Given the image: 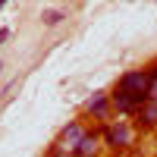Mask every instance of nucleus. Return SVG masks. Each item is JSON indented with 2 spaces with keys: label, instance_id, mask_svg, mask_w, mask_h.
Returning a JSON list of instances; mask_svg holds the SVG:
<instances>
[{
  "label": "nucleus",
  "instance_id": "f257e3e1",
  "mask_svg": "<svg viewBox=\"0 0 157 157\" xmlns=\"http://www.w3.org/2000/svg\"><path fill=\"white\" fill-rule=\"evenodd\" d=\"M145 101H148V69L123 72L116 88H113V94H110V107L123 116H132Z\"/></svg>",
  "mask_w": 157,
  "mask_h": 157
},
{
  "label": "nucleus",
  "instance_id": "f03ea898",
  "mask_svg": "<svg viewBox=\"0 0 157 157\" xmlns=\"http://www.w3.org/2000/svg\"><path fill=\"white\" fill-rule=\"evenodd\" d=\"M132 141H135V126H129L123 120L104 123V129H101V145H107L110 151H126V148H132Z\"/></svg>",
  "mask_w": 157,
  "mask_h": 157
},
{
  "label": "nucleus",
  "instance_id": "7ed1b4c3",
  "mask_svg": "<svg viewBox=\"0 0 157 157\" xmlns=\"http://www.w3.org/2000/svg\"><path fill=\"white\" fill-rule=\"evenodd\" d=\"M85 132V123L82 120H72V123H66V129L60 132V138L54 141V148H50V157H63V154H72V148H75V141H78V135Z\"/></svg>",
  "mask_w": 157,
  "mask_h": 157
},
{
  "label": "nucleus",
  "instance_id": "20e7f679",
  "mask_svg": "<svg viewBox=\"0 0 157 157\" xmlns=\"http://www.w3.org/2000/svg\"><path fill=\"white\" fill-rule=\"evenodd\" d=\"M98 154H101V132L85 126V132L78 135L75 148H72V157H98Z\"/></svg>",
  "mask_w": 157,
  "mask_h": 157
},
{
  "label": "nucleus",
  "instance_id": "39448f33",
  "mask_svg": "<svg viewBox=\"0 0 157 157\" xmlns=\"http://www.w3.org/2000/svg\"><path fill=\"white\" fill-rule=\"evenodd\" d=\"M110 94H107V91H94V94H91L88 101H85V113L91 116V120H107V116H110Z\"/></svg>",
  "mask_w": 157,
  "mask_h": 157
},
{
  "label": "nucleus",
  "instance_id": "423d86ee",
  "mask_svg": "<svg viewBox=\"0 0 157 157\" xmlns=\"http://www.w3.org/2000/svg\"><path fill=\"white\" fill-rule=\"evenodd\" d=\"M132 116H135V126L145 129V132H148V129H157V104L154 101H145Z\"/></svg>",
  "mask_w": 157,
  "mask_h": 157
},
{
  "label": "nucleus",
  "instance_id": "0eeeda50",
  "mask_svg": "<svg viewBox=\"0 0 157 157\" xmlns=\"http://www.w3.org/2000/svg\"><path fill=\"white\" fill-rule=\"evenodd\" d=\"M63 19H66V13H63V10H44V13H41V22L47 25V29H54V25H60Z\"/></svg>",
  "mask_w": 157,
  "mask_h": 157
},
{
  "label": "nucleus",
  "instance_id": "6e6552de",
  "mask_svg": "<svg viewBox=\"0 0 157 157\" xmlns=\"http://www.w3.org/2000/svg\"><path fill=\"white\" fill-rule=\"evenodd\" d=\"M148 101L157 104V63L148 66Z\"/></svg>",
  "mask_w": 157,
  "mask_h": 157
},
{
  "label": "nucleus",
  "instance_id": "1a4fd4ad",
  "mask_svg": "<svg viewBox=\"0 0 157 157\" xmlns=\"http://www.w3.org/2000/svg\"><path fill=\"white\" fill-rule=\"evenodd\" d=\"M6 38H10V29H0V44H3Z\"/></svg>",
  "mask_w": 157,
  "mask_h": 157
},
{
  "label": "nucleus",
  "instance_id": "9d476101",
  "mask_svg": "<svg viewBox=\"0 0 157 157\" xmlns=\"http://www.w3.org/2000/svg\"><path fill=\"white\" fill-rule=\"evenodd\" d=\"M3 6H6V0H0V10H3Z\"/></svg>",
  "mask_w": 157,
  "mask_h": 157
},
{
  "label": "nucleus",
  "instance_id": "9b49d317",
  "mask_svg": "<svg viewBox=\"0 0 157 157\" xmlns=\"http://www.w3.org/2000/svg\"><path fill=\"white\" fill-rule=\"evenodd\" d=\"M0 75H3V63H0Z\"/></svg>",
  "mask_w": 157,
  "mask_h": 157
},
{
  "label": "nucleus",
  "instance_id": "f8f14e48",
  "mask_svg": "<svg viewBox=\"0 0 157 157\" xmlns=\"http://www.w3.org/2000/svg\"><path fill=\"white\" fill-rule=\"evenodd\" d=\"M123 3H132V0H123Z\"/></svg>",
  "mask_w": 157,
  "mask_h": 157
}]
</instances>
